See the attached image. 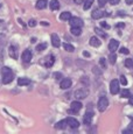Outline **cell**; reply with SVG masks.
Instances as JSON below:
<instances>
[{"mask_svg": "<svg viewBox=\"0 0 133 134\" xmlns=\"http://www.w3.org/2000/svg\"><path fill=\"white\" fill-rule=\"evenodd\" d=\"M1 74H2V83L4 84H9L12 81H13V72L7 66H4L1 69Z\"/></svg>", "mask_w": 133, "mask_h": 134, "instance_id": "6da1fadb", "label": "cell"}, {"mask_svg": "<svg viewBox=\"0 0 133 134\" xmlns=\"http://www.w3.org/2000/svg\"><path fill=\"white\" fill-rule=\"evenodd\" d=\"M109 106V100H107L106 97H101L98 100V104H97V107H98L99 112H104L106 110V107Z\"/></svg>", "mask_w": 133, "mask_h": 134, "instance_id": "7a4b0ae2", "label": "cell"}, {"mask_svg": "<svg viewBox=\"0 0 133 134\" xmlns=\"http://www.w3.org/2000/svg\"><path fill=\"white\" fill-rule=\"evenodd\" d=\"M110 91L112 94H117L119 92V82L117 79H113L110 83Z\"/></svg>", "mask_w": 133, "mask_h": 134, "instance_id": "3957f363", "label": "cell"}, {"mask_svg": "<svg viewBox=\"0 0 133 134\" xmlns=\"http://www.w3.org/2000/svg\"><path fill=\"white\" fill-rule=\"evenodd\" d=\"M69 21H70V26L71 27H83V21H82V19H80V18H73L71 16V19L69 20Z\"/></svg>", "mask_w": 133, "mask_h": 134, "instance_id": "277c9868", "label": "cell"}, {"mask_svg": "<svg viewBox=\"0 0 133 134\" xmlns=\"http://www.w3.org/2000/svg\"><path fill=\"white\" fill-rule=\"evenodd\" d=\"M92 118H93V112L88 110L86 113L84 114V117H83V122L85 124V125H90L91 121H92Z\"/></svg>", "mask_w": 133, "mask_h": 134, "instance_id": "5b68a950", "label": "cell"}, {"mask_svg": "<svg viewBox=\"0 0 133 134\" xmlns=\"http://www.w3.org/2000/svg\"><path fill=\"white\" fill-rule=\"evenodd\" d=\"M88 97V90L80 89L75 91V98L76 99H84V98Z\"/></svg>", "mask_w": 133, "mask_h": 134, "instance_id": "8992f818", "label": "cell"}, {"mask_svg": "<svg viewBox=\"0 0 133 134\" xmlns=\"http://www.w3.org/2000/svg\"><path fill=\"white\" fill-rule=\"evenodd\" d=\"M45 65L47 66V68H52V66L54 65V63H55V56L54 55H48L47 57L45 58Z\"/></svg>", "mask_w": 133, "mask_h": 134, "instance_id": "52a82bcc", "label": "cell"}, {"mask_svg": "<svg viewBox=\"0 0 133 134\" xmlns=\"http://www.w3.org/2000/svg\"><path fill=\"white\" fill-rule=\"evenodd\" d=\"M66 124H68L69 127L71 128H78V126H80V122H78V120H76L75 118H66Z\"/></svg>", "mask_w": 133, "mask_h": 134, "instance_id": "ba28073f", "label": "cell"}, {"mask_svg": "<svg viewBox=\"0 0 133 134\" xmlns=\"http://www.w3.org/2000/svg\"><path fill=\"white\" fill-rule=\"evenodd\" d=\"M32 51L29 50V49H26V50L22 53V61H24V63H29L30 60H32Z\"/></svg>", "mask_w": 133, "mask_h": 134, "instance_id": "9c48e42d", "label": "cell"}, {"mask_svg": "<svg viewBox=\"0 0 133 134\" xmlns=\"http://www.w3.org/2000/svg\"><path fill=\"white\" fill-rule=\"evenodd\" d=\"M118 47H119V41L112 38V40L109 42V50L111 51V53H114V51L118 49Z\"/></svg>", "mask_w": 133, "mask_h": 134, "instance_id": "30bf717a", "label": "cell"}, {"mask_svg": "<svg viewBox=\"0 0 133 134\" xmlns=\"http://www.w3.org/2000/svg\"><path fill=\"white\" fill-rule=\"evenodd\" d=\"M104 15H107L106 12L102 11V9H95V11L92 12V14H91V16H92V19L98 20V19H101V18H103Z\"/></svg>", "mask_w": 133, "mask_h": 134, "instance_id": "8fae6325", "label": "cell"}, {"mask_svg": "<svg viewBox=\"0 0 133 134\" xmlns=\"http://www.w3.org/2000/svg\"><path fill=\"white\" fill-rule=\"evenodd\" d=\"M71 84H73V82H71L70 78H63L62 81H61V83H60V86H61V89L66 90V89H69V87L71 86Z\"/></svg>", "mask_w": 133, "mask_h": 134, "instance_id": "7c38bea8", "label": "cell"}, {"mask_svg": "<svg viewBox=\"0 0 133 134\" xmlns=\"http://www.w3.org/2000/svg\"><path fill=\"white\" fill-rule=\"evenodd\" d=\"M83 107V105H82L81 102H73L71 103V112L74 113H77L78 111H81V109Z\"/></svg>", "mask_w": 133, "mask_h": 134, "instance_id": "4fadbf2b", "label": "cell"}, {"mask_svg": "<svg viewBox=\"0 0 133 134\" xmlns=\"http://www.w3.org/2000/svg\"><path fill=\"white\" fill-rule=\"evenodd\" d=\"M50 38H52V44L55 48H58L61 46V40H60V37H58L57 34H52V37Z\"/></svg>", "mask_w": 133, "mask_h": 134, "instance_id": "5bb4252c", "label": "cell"}, {"mask_svg": "<svg viewBox=\"0 0 133 134\" xmlns=\"http://www.w3.org/2000/svg\"><path fill=\"white\" fill-rule=\"evenodd\" d=\"M8 54H9V56H11L12 58L16 60L18 58V48L14 47V46H11V47L8 48Z\"/></svg>", "mask_w": 133, "mask_h": 134, "instance_id": "9a60e30c", "label": "cell"}, {"mask_svg": "<svg viewBox=\"0 0 133 134\" xmlns=\"http://www.w3.org/2000/svg\"><path fill=\"white\" fill-rule=\"evenodd\" d=\"M48 6V0H37L36 8L37 9H45Z\"/></svg>", "mask_w": 133, "mask_h": 134, "instance_id": "2e32d148", "label": "cell"}, {"mask_svg": "<svg viewBox=\"0 0 133 134\" xmlns=\"http://www.w3.org/2000/svg\"><path fill=\"white\" fill-rule=\"evenodd\" d=\"M90 46H92V47H99V46L102 44V42H101V40H99L98 37H96V36H92L90 38Z\"/></svg>", "mask_w": 133, "mask_h": 134, "instance_id": "e0dca14e", "label": "cell"}, {"mask_svg": "<svg viewBox=\"0 0 133 134\" xmlns=\"http://www.w3.org/2000/svg\"><path fill=\"white\" fill-rule=\"evenodd\" d=\"M49 7L52 11H57V9L60 8V2H58V0H52V1L49 2Z\"/></svg>", "mask_w": 133, "mask_h": 134, "instance_id": "ac0fdd59", "label": "cell"}, {"mask_svg": "<svg viewBox=\"0 0 133 134\" xmlns=\"http://www.w3.org/2000/svg\"><path fill=\"white\" fill-rule=\"evenodd\" d=\"M66 126H68V124H66V119H64V120H61V121H58L57 124H56L55 127L57 128V130H64Z\"/></svg>", "mask_w": 133, "mask_h": 134, "instance_id": "d6986e66", "label": "cell"}, {"mask_svg": "<svg viewBox=\"0 0 133 134\" xmlns=\"http://www.w3.org/2000/svg\"><path fill=\"white\" fill-rule=\"evenodd\" d=\"M60 19L63 20V21H68V20L71 19V13L70 12H63L62 14L60 15Z\"/></svg>", "mask_w": 133, "mask_h": 134, "instance_id": "ffe728a7", "label": "cell"}, {"mask_svg": "<svg viewBox=\"0 0 133 134\" xmlns=\"http://www.w3.org/2000/svg\"><path fill=\"white\" fill-rule=\"evenodd\" d=\"M30 83V81L28 78H24V77H21V78L18 79V84H19L20 86H24V85H28V84Z\"/></svg>", "mask_w": 133, "mask_h": 134, "instance_id": "44dd1931", "label": "cell"}, {"mask_svg": "<svg viewBox=\"0 0 133 134\" xmlns=\"http://www.w3.org/2000/svg\"><path fill=\"white\" fill-rule=\"evenodd\" d=\"M71 34L75 35V36H80L82 34L81 27H71Z\"/></svg>", "mask_w": 133, "mask_h": 134, "instance_id": "7402d4cb", "label": "cell"}, {"mask_svg": "<svg viewBox=\"0 0 133 134\" xmlns=\"http://www.w3.org/2000/svg\"><path fill=\"white\" fill-rule=\"evenodd\" d=\"M63 48H64V50L68 51V53H73V51L75 50V47H74L73 44H70V43H64Z\"/></svg>", "mask_w": 133, "mask_h": 134, "instance_id": "603a6c76", "label": "cell"}, {"mask_svg": "<svg viewBox=\"0 0 133 134\" xmlns=\"http://www.w3.org/2000/svg\"><path fill=\"white\" fill-rule=\"evenodd\" d=\"M93 1H95V0H85V1H84V5H83V8L85 9V11H88V9L92 6Z\"/></svg>", "mask_w": 133, "mask_h": 134, "instance_id": "cb8c5ba5", "label": "cell"}, {"mask_svg": "<svg viewBox=\"0 0 133 134\" xmlns=\"http://www.w3.org/2000/svg\"><path fill=\"white\" fill-rule=\"evenodd\" d=\"M130 96H131V92H130V90L124 89V90L121 91V97H123V98H127V97L130 98Z\"/></svg>", "mask_w": 133, "mask_h": 134, "instance_id": "d4e9b609", "label": "cell"}, {"mask_svg": "<svg viewBox=\"0 0 133 134\" xmlns=\"http://www.w3.org/2000/svg\"><path fill=\"white\" fill-rule=\"evenodd\" d=\"M125 65H126L127 68H130V69H133V60H131V58L125 60Z\"/></svg>", "mask_w": 133, "mask_h": 134, "instance_id": "484cf974", "label": "cell"}, {"mask_svg": "<svg viewBox=\"0 0 133 134\" xmlns=\"http://www.w3.org/2000/svg\"><path fill=\"white\" fill-rule=\"evenodd\" d=\"M116 60H117L116 54H114V53H111V55H110V57H109L110 63H111V64H114V63H116Z\"/></svg>", "mask_w": 133, "mask_h": 134, "instance_id": "4316f807", "label": "cell"}, {"mask_svg": "<svg viewBox=\"0 0 133 134\" xmlns=\"http://www.w3.org/2000/svg\"><path fill=\"white\" fill-rule=\"evenodd\" d=\"M47 48V43H40L39 46L36 47V51H42V50H45V49Z\"/></svg>", "mask_w": 133, "mask_h": 134, "instance_id": "83f0119b", "label": "cell"}, {"mask_svg": "<svg viewBox=\"0 0 133 134\" xmlns=\"http://www.w3.org/2000/svg\"><path fill=\"white\" fill-rule=\"evenodd\" d=\"M95 32L97 33V34L99 35V36H102V37H106V34L103 32L102 29H99V28H95Z\"/></svg>", "mask_w": 133, "mask_h": 134, "instance_id": "f1b7e54d", "label": "cell"}, {"mask_svg": "<svg viewBox=\"0 0 133 134\" xmlns=\"http://www.w3.org/2000/svg\"><path fill=\"white\" fill-rule=\"evenodd\" d=\"M120 83H121L123 85H127V79H126V77H125L124 75L120 76Z\"/></svg>", "mask_w": 133, "mask_h": 134, "instance_id": "f546056e", "label": "cell"}, {"mask_svg": "<svg viewBox=\"0 0 133 134\" xmlns=\"http://www.w3.org/2000/svg\"><path fill=\"white\" fill-rule=\"evenodd\" d=\"M53 77L55 79H61V78H62V75H61L60 72H54L53 74Z\"/></svg>", "mask_w": 133, "mask_h": 134, "instance_id": "4dcf8cb0", "label": "cell"}, {"mask_svg": "<svg viewBox=\"0 0 133 134\" xmlns=\"http://www.w3.org/2000/svg\"><path fill=\"white\" fill-rule=\"evenodd\" d=\"M99 63H101V65H102V68H103V69H105V68H106L105 58H101V60H99Z\"/></svg>", "mask_w": 133, "mask_h": 134, "instance_id": "1f68e13d", "label": "cell"}, {"mask_svg": "<svg viewBox=\"0 0 133 134\" xmlns=\"http://www.w3.org/2000/svg\"><path fill=\"white\" fill-rule=\"evenodd\" d=\"M120 53H121V54H125V55H127V54H129L130 53V51H129V49H127V48H124V47H123V48H120Z\"/></svg>", "mask_w": 133, "mask_h": 134, "instance_id": "d6a6232c", "label": "cell"}, {"mask_svg": "<svg viewBox=\"0 0 133 134\" xmlns=\"http://www.w3.org/2000/svg\"><path fill=\"white\" fill-rule=\"evenodd\" d=\"M106 2H107V0H98V5H99L101 7H104V6H105Z\"/></svg>", "mask_w": 133, "mask_h": 134, "instance_id": "836d02e7", "label": "cell"}, {"mask_svg": "<svg viewBox=\"0 0 133 134\" xmlns=\"http://www.w3.org/2000/svg\"><path fill=\"white\" fill-rule=\"evenodd\" d=\"M28 26H29V27H35V26H36V21H35V20H29V24H28Z\"/></svg>", "mask_w": 133, "mask_h": 134, "instance_id": "e575fe53", "label": "cell"}, {"mask_svg": "<svg viewBox=\"0 0 133 134\" xmlns=\"http://www.w3.org/2000/svg\"><path fill=\"white\" fill-rule=\"evenodd\" d=\"M107 1H109L111 5H118L120 0H107Z\"/></svg>", "mask_w": 133, "mask_h": 134, "instance_id": "d590c367", "label": "cell"}, {"mask_svg": "<svg viewBox=\"0 0 133 134\" xmlns=\"http://www.w3.org/2000/svg\"><path fill=\"white\" fill-rule=\"evenodd\" d=\"M101 25H102V27H104V28H106V29H109L110 28V26L106 24V22H101Z\"/></svg>", "mask_w": 133, "mask_h": 134, "instance_id": "8d00e7d4", "label": "cell"}, {"mask_svg": "<svg viewBox=\"0 0 133 134\" xmlns=\"http://www.w3.org/2000/svg\"><path fill=\"white\" fill-rule=\"evenodd\" d=\"M123 133H124V134H132L133 133V130H125Z\"/></svg>", "mask_w": 133, "mask_h": 134, "instance_id": "74e56055", "label": "cell"}, {"mask_svg": "<svg viewBox=\"0 0 133 134\" xmlns=\"http://www.w3.org/2000/svg\"><path fill=\"white\" fill-rule=\"evenodd\" d=\"M74 1H75L76 4H78V5H80V4H82V2H84V1H85V0H74Z\"/></svg>", "mask_w": 133, "mask_h": 134, "instance_id": "f35d334b", "label": "cell"}, {"mask_svg": "<svg viewBox=\"0 0 133 134\" xmlns=\"http://www.w3.org/2000/svg\"><path fill=\"white\" fill-rule=\"evenodd\" d=\"M129 102H130V104L133 106V96H130V100H129Z\"/></svg>", "mask_w": 133, "mask_h": 134, "instance_id": "ab89813d", "label": "cell"}, {"mask_svg": "<svg viewBox=\"0 0 133 134\" xmlns=\"http://www.w3.org/2000/svg\"><path fill=\"white\" fill-rule=\"evenodd\" d=\"M126 4H127V5H131V4H133V0H126Z\"/></svg>", "mask_w": 133, "mask_h": 134, "instance_id": "60d3db41", "label": "cell"}, {"mask_svg": "<svg viewBox=\"0 0 133 134\" xmlns=\"http://www.w3.org/2000/svg\"><path fill=\"white\" fill-rule=\"evenodd\" d=\"M41 25H42V26H43V25H45V26H48L49 24H48L47 21H42V22H41Z\"/></svg>", "mask_w": 133, "mask_h": 134, "instance_id": "b9f144b4", "label": "cell"}, {"mask_svg": "<svg viewBox=\"0 0 133 134\" xmlns=\"http://www.w3.org/2000/svg\"><path fill=\"white\" fill-rule=\"evenodd\" d=\"M84 56H86V57H89V56H90V54H89V53H86V51H85V53H84Z\"/></svg>", "mask_w": 133, "mask_h": 134, "instance_id": "7bdbcfd3", "label": "cell"}, {"mask_svg": "<svg viewBox=\"0 0 133 134\" xmlns=\"http://www.w3.org/2000/svg\"><path fill=\"white\" fill-rule=\"evenodd\" d=\"M117 27H124V24H119V25H117Z\"/></svg>", "mask_w": 133, "mask_h": 134, "instance_id": "ee69618b", "label": "cell"}, {"mask_svg": "<svg viewBox=\"0 0 133 134\" xmlns=\"http://www.w3.org/2000/svg\"><path fill=\"white\" fill-rule=\"evenodd\" d=\"M130 119H131V120H133V114H132V115H130Z\"/></svg>", "mask_w": 133, "mask_h": 134, "instance_id": "f6af8a7d", "label": "cell"}, {"mask_svg": "<svg viewBox=\"0 0 133 134\" xmlns=\"http://www.w3.org/2000/svg\"><path fill=\"white\" fill-rule=\"evenodd\" d=\"M1 22H2V21H1V20H0V25H1Z\"/></svg>", "mask_w": 133, "mask_h": 134, "instance_id": "bcb514c9", "label": "cell"}, {"mask_svg": "<svg viewBox=\"0 0 133 134\" xmlns=\"http://www.w3.org/2000/svg\"><path fill=\"white\" fill-rule=\"evenodd\" d=\"M66 1H71V0H66Z\"/></svg>", "mask_w": 133, "mask_h": 134, "instance_id": "7dc6e473", "label": "cell"}]
</instances>
